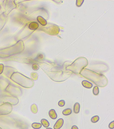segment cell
Here are the masks:
<instances>
[{"label":"cell","mask_w":114,"mask_h":129,"mask_svg":"<svg viewBox=\"0 0 114 129\" xmlns=\"http://www.w3.org/2000/svg\"><path fill=\"white\" fill-rule=\"evenodd\" d=\"M80 73L84 77L92 82L97 86L104 87L108 84L107 79L102 74L97 73L87 69L83 70Z\"/></svg>","instance_id":"cell-1"},{"label":"cell","mask_w":114,"mask_h":129,"mask_svg":"<svg viewBox=\"0 0 114 129\" xmlns=\"http://www.w3.org/2000/svg\"><path fill=\"white\" fill-rule=\"evenodd\" d=\"M10 78L16 83L26 88H31L34 84V82L32 79L23 75L20 73H15Z\"/></svg>","instance_id":"cell-2"},{"label":"cell","mask_w":114,"mask_h":129,"mask_svg":"<svg viewBox=\"0 0 114 129\" xmlns=\"http://www.w3.org/2000/svg\"><path fill=\"white\" fill-rule=\"evenodd\" d=\"M5 91L13 96H20L22 94V91L19 87L10 83Z\"/></svg>","instance_id":"cell-3"},{"label":"cell","mask_w":114,"mask_h":129,"mask_svg":"<svg viewBox=\"0 0 114 129\" xmlns=\"http://www.w3.org/2000/svg\"><path fill=\"white\" fill-rule=\"evenodd\" d=\"M19 102V99L17 97L6 95H0L1 103H9L12 105L15 106L17 105Z\"/></svg>","instance_id":"cell-4"},{"label":"cell","mask_w":114,"mask_h":129,"mask_svg":"<svg viewBox=\"0 0 114 129\" xmlns=\"http://www.w3.org/2000/svg\"><path fill=\"white\" fill-rule=\"evenodd\" d=\"M87 63V62L82 63L75 61L71 65L68 67L66 69L70 70L76 74L80 73L84 67L86 66Z\"/></svg>","instance_id":"cell-5"},{"label":"cell","mask_w":114,"mask_h":129,"mask_svg":"<svg viewBox=\"0 0 114 129\" xmlns=\"http://www.w3.org/2000/svg\"><path fill=\"white\" fill-rule=\"evenodd\" d=\"M13 106L9 103H4L0 105V116L10 113L13 110Z\"/></svg>","instance_id":"cell-6"},{"label":"cell","mask_w":114,"mask_h":129,"mask_svg":"<svg viewBox=\"0 0 114 129\" xmlns=\"http://www.w3.org/2000/svg\"><path fill=\"white\" fill-rule=\"evenodd\" d=\"M16 70H15L14 69L12 68L6 67L4 70V73L8 77L11 78V77L14 73H15Z\"/></svg>","instance_id":"cell-7"},{"label":"cell","mask_w":114,"mask_h":129,"mask_svg":"<svg viewBox=\"0 0 114 129\" xmlns=\"http://www.w3.org/2000/svg\"><path fill=\"white\" fill-rule=\"evenodd\" d=\"M10 84L9 82L6 80L0 79V89L5 91Z\"/></svg>","instance_id":"cell-8"},{"label":"cell","mask_w":114,"mask_h":129,"mask_svg":"<svg viewBox=\"0 0 114 129\" xmlns=\"http://www.w3.org/2000/svg\"><path fill=\"white\" fill-rule=\"evenodd\" d=\"M64 120L63 119H59L54 125V129H60L62 126L64 124Z\"/></svg>","instance_id":"cell-9"},{"label":"cell","mask_w":114,"mask_h":129,"mask_svg":"<svg viewBox=\"0 0 114 129\" xmlns=\"http://www.w3.org/2000/svg\"><path fill=\"white\" fill-rule=\"evenodd\" d=\"M49 114L50 117L53 119H55L57 117V113H56L55 110L53 109L50 110L49 112Z\"/></svg>","instance_id":"cell-10"},{"label":"cell","mask_w":114,"mask_h":129,"mask_svg":"<svg viewBox=\"0 0 114 129\" xmlns=\"http://www.w3.org/2000/svg\"><path fill=\"white\" fill-rule=\"evenodd\" d=\"M82 84L84 87L87 88H91L93 86L92 84L87 80H83L82 81Z\"/></svg>","instance_id":"cell-11"},{"label":"cell","mask_w":114,"mask_h":129,"mask_svg":"<svg viewBox=\"0 0 114 129\" xmlns=\"http://www.w3.org/2000/svg\"><path fill=\"white\" fill-rule=\"evenodd\" d=\"M80 110V105L78 103H76L74 106V112L76 114L78 113Z\"/></svg>","instance_id":"cell-12"},{"label":"cell","mask_w":114,"mask_h":129,"mask_svg":"<svg viewBox=\"0 0 114 129\" xmlns=\"http://www.w3.org/2000/svg\"><path fill=\"white\" fill-rule=\"evenodd\" d=\"M42 125L45 127H48L50 125V123L46 119H42L41 120Z\"/></svg>","instance_id":"cell-13"},{"label":"cell","mask_w":114,"mask_h":129,"mask_svg":"<svg viewBox=\"0 0 114 129\" xmlns=\"http://www.w3.org/2000/svg\"><path fill=\"white\" fill-rule=\"evenodd\" d=\"M31 110L32 112L34 114L37 113L38 112L37 106L35 104H34L31 106Z\"/></svg>","instance_id":"cell-14"},{"label":"cell","mask_w":114,"mask_h":129,"mask_svg":"<svg viewBox=\"0 0 114 129\" xmlns=\"http://www.w3.org/2000/svg\"><path fill=\"white\" fill-rule=\"evenodd\" d=\"M39 25L36 22L32 23L29 25V28L32 30H35L38 27Z\"/></svg>","instance_id":"cell-15"},{"label":"cell","mask_w":114,"mask_h":129,"mask_svg":"<svg viewBox=\"0 0 114 129\" xmlns=\"http://www.w3.org/2000/svg\"><path fill=\"white\" fill-rule=\"evenodd\" d=\"M32 127L35 129H39L41 128L42 125L41 124L39 123H34L32 124Z\"/></svg>","instance_id":"cell-16"},{"label":"cell","mask_w":114,"mask_h":129,"mask_svg":"<svg viewBox=\"0 0 114 129\" xmlns=\"http://www.w3.org/2000/svg\"><path fill=\"white\" fill-rule=\"evenodd\" d=\"M72 110L70 108H67L64 110L63 111V114L64 115L67 116L70 115L72 113Z\"/></svg>","instance_id":"cell-17"},{"label":"cell","mask_w":114,"mask_h":129,"mask_svg":"<svg viewBox=\"0 0 114 129\" xmlns=\"http://www.w3.org/2000/svg\"><path fill=\"white\" fill-rule=\"evenodd\" d=\"M38 20L39 22H40L42 25H46L47 22L42 17H38Z\"/></svg>","instance_id":"cell-18"},{"label":"cell","mask_w":114,"mask_h":129,"mask_svg":"<svg viewBox=\"0 0 114 129\" xmlns=\"http://www.w3.org/2000/svg\"><path fill=\"white\" fill-rule=\"evenodd\" d=\"M99 89L98 87L97 86H95L93 88V94L94 95H97L99 94Z\"/></svg>","instance_id":"cell-19"},{"label":"cell","mask_w":114,"mask_h":129,"mask_svg":"<svg viewBox=\"0 0 114 129\" xmlns=\"http://www.w3.org/2000/svg\"><path fill=\"white\" fill-rule=\"evenodd\" d=\"M99 120V117L97 115L93 117L91 119V121L92 123H95L97 122Z\"/></svg>","instance_id":"cell-20"},{"label":"cell","mask_w":114,"mask_h":129,"mask_svg":"<svg viewBox=\"0 0 114 129\" xmlns=\"http://www.w3.org/2000/svg\"><path fill=\"white\" fill-rule=\"evenodd\" d=\"M31 77L34 80H37L38 79V75L36 73H32L31 74Z\"/></svg>","instance_id":"cell-21"},{"label":"cell","mask_w":114,"mask_h":129,"mask_svg":"<svg viewBox=\"0 0 114 129\" xmlns=\"http://www.w3.org/2000/svg\"><path fill=\"white\" fill-rule=\"evenodd\" d=\"M65 102L63 100L60 101L58 102L59 106L61 107L64 106H65Z\"/></svg>","instance_id":"cell-22"},{"label":"cell","mask_w":114,"mask_h":129,"mask_svg":"<svg viewBox=\"0 0 114 129\" xmlns=\"http://www.w3.org/2000/svg\"><path fill=\"white\" fill-rule=\"evenodd\" d=\"M33 69L34 70H37L39 68V66L36 64H33L32 66Z\"/></svg>","instance_id":"cell-23"},{"label":"cell","mask_w":114,"mask_h":129,"mask_svg":"<svg viewBox=\"0 0 114 129\" xmlns=\"http://www.w3.org/2000/svg\"><path fill=\"white\" fill-rule=\"evenodd\" d=\"M109 127L110 129H112L114 128V121L111 122L109 125Z\"/></svg>","instance_id":"cell-24"},{"label":"cell","mask_w":114,"mask_h":129,"mask_svg":"<svg viewBox=\"0 0 114 129\" xmlns=\"http://www.w3.org/2000/svg\"><path fill=\"white\" fill-rule=\"evenodd\" d=\"M4 70V65L3 64H0V74L3 73Z\"/></svg>","instance_id":"cell-25"},{"label":"cell","mask_w":114,"mask_h":129,"mask_svg":"<svg viewBox=\"0 0 114 129\" xmlns=\"http://www.w3.org/2000/svg\"><path fill=\"white\" fill-rule=\"evenodd\" d=\"M71 129H79L78 128L77 126L74 125L72 127Z\"/></svg>","instance_id":"cell-26"},{"label":"cell","mask_w":114,"mask_h":129,"mask_svg":"<svg viewBox=\"0 0 114 129\" xmlns=\"http://www.w3.org/2000/svg\"><path fill=\"white\" fill-rule=\"evenodd\" d=\"M46 129H52V128H46Z\"/></svg>","instance_id":"cell-27"},{"label":"cell","mask_w":114,"mask_h":129,"mask_svg":"<svg viewBox=\"0 0 114 129\" xmlns=\"http://www.w3.org/2000/svg\"><path fill=\"white\" fill-rule=\"evenodd\" d=\"M0 129H3L2 128H1V127H0Z\"/></svg>","instance_id":"cell-28"}]
</instances>
